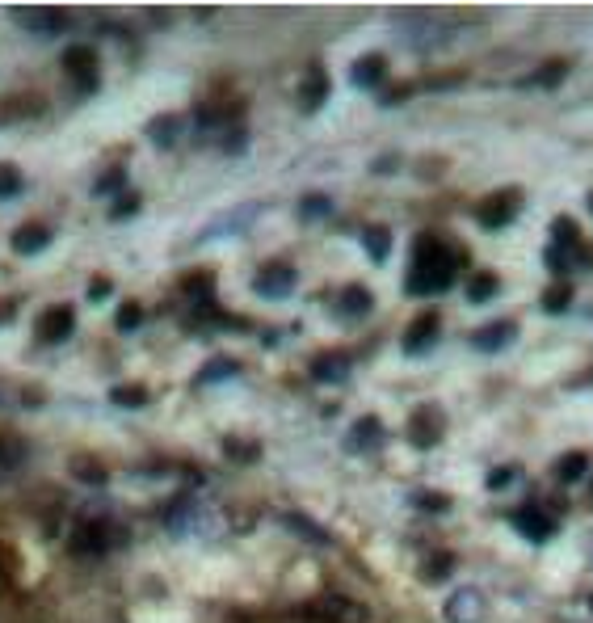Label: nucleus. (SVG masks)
Returning a JSON list of instances; mask_svg holds the SVG:
<instances>
[{
    "label": "nucleus",
    "mask_w": 593,
    "mask_h": 623,
    "mask_svg": "<svg viewBox=\"0 0 593 623\" xmlns=\"http://www.w3.org/2000/svg\"><path fill=\"white\" fill-rule=\"evenodd\" d=\"M139 325H143V308H139V304H122V308H118V329L131 333V329H139Z\"/></svg>",
    "instance_id": "obj_37"
},
{
    "label": "nucleus",
    "mask_w": 593,
    "mask_h": 623,
    "mask_svg": "<svg viewBox=\"0 0 593 623\" xmlns=\"http://www.w3.org/2000/svg\"><path fill=\"white\" fill-rule=\"evenodd\" d=\"M223 455L236 459V464H257V459H261V442H249V438H223Z\"/></svg>",
    "instance_id": "obj_26"
},
{
    "label": "nucleus",
    "mask_w": 593,
    "mask_h": 623,
    "mask_svg": "<svg viewBox=\"0 0 593 623\" xmlns=\"http://www.w3.org/2000/svg\"><path fill=\"white\" fill-rule=\"evenodd\" d=\"M345 447H350L354 455H371L383 447V421L379 417H362L358 426L350 430V438H345Z\"/></svg>",
    "instance_id": "obj_14"
},
{
    "label": "nucleus",
    "mask_w": 593,
    "mask_h": 623,
    "mask_svg": "<svg viewBox=\"0 0 593 623\" xmlns=\"http://www.w3.org/2000/svg\"><path fill=\"white\" fill-rule=\"evenodd\" d=\"M122 186H127V169H110L93 190H97V194H114V190H122Z\"/></svg>",
    "instance_id": "obj_38"
},
{
    "label": "nucleus",
    "mask_w": 593,
    "mask_h": 623,
    "mask_svg": "<svg viewBox=\"0 0 593 623\" xmlns=\"http://www.w3.org/2000/svg\"><path fill=\"white\" fill-rule=\"evenodd\" d=\"M564 76H568V59H547L543 68L530 72V85H539V89H556Z\"/></svg>",
    "instance_id": "obj_23"
},
{
    "label": "nucleus",
    "mask_w": 593,
    "mask_h": 623,
    "mask_svg": "<svg viewBox=\"0 0 593 623\" xmlns=\"http://www.w3.org/2000/svg\"><path fill=\"white\" fill-rule=\"evenodd\" d=\"M181 287H186V295H194V299H207L215 283H211L207 270H198V274H186V283H181Z\"/></svg>",
    "instance_id": "obj_34"
},
{
    "label": "nucleus",
    "mask_w": 593,
    "mask_h": 623,
    "mask_svg": "<svg viewBox=\"0 0 593 623\" xmlns=\"http://www.w3.org/2000/svg\"><path fill=\"white\" fill-rule=\"evenodd\" d=\"M64 72H68L85 93L97 89V76H101L97 51H93V47H68V51H64Z\"/></svg>",
    "instance_id": "obj_8"
},
{
    "label": "nucleus",
    "mask_w": 593,
    "mask_h": 623,
    "mask_svg": "<svg viewBox=\"0 0 593 623\" xmlns=\"http://www.w3.org/2000/svg\"><path fill=\"white\" fill-rule=\"evenodd\" d=\"M76 329V308L72 304H55L38 316V341L43 346H59V341H68Z\"/></svg>",
    "instance_id": "obj_6"
},
{
    "label": "nucleus",
    "mask_w": 593,
    "mask_h": 623,
    "mask_svg": "<svg viewBox=\"0 0 593 623\" xmlns=\"http://www.w3.org/2000/svg\"><path fill=\"white\" fill-rule=\"evenodd\" d=\"M497 274H488V270H480L476 278H467V299H472V304H488V299L497 295Z\"/></svg>",
    "instance_id": "obj_28"
},
{
    "label": "nucleus",
    "mask_w": 593,
    "mask_h": 623,
    "mask_svg": "<svg viewBox=\"0 0 593 623\" xmlns=\"http://www.w3.org/2000/svg\"><path fill=\"white\" fill-rule=\"evenodd\" d=\"M22 464H26V438L0 430V476H5V472H17Z\"/></svg>",
    "instance_id": "obj_19"
},
{
    "label": "nucleus",
    "mask_w": 593,
    "mask_h": 623,
    "mask_svg": "<svg viewBox=\"0 0 593 623\" xmlns=\"http://www.w3.org/2000/svg\"><path fill=\"white\" fill-rule=\"evenodd\" d=\"M295 287H299V274H295V266H286V261H270V266H261L253 278V291L261 299H286V295H295Z\"/></svg>",
    "instance_id": "obj_5"
},
{
    "label": "nucleus",
    "mask_w": 593,
    "mask_h": 623,
    "mask_svg": "<svg viewBox=\"0 0 593 623\" xmlns=\"http://www.w3.org/2000/svg\"><path fill=\"white\" fill-rule=\"evenodd\" d=\"M589 211H593V190H589Z\"/></svg>",
    "instance_id": "obj_44"
},
{
    "label": "nucleus",
    "mask_w": 593,
    "mask_h": 623,
    "mask_svg": "<svg viewBox=\"0 0 593 623\" xmlns=\"http://www.w3.org/2000/svg\"><path fill=\"white\" fill-rule=\"evenodd\" d=\"M22 169L17 165H0V198H13V194H22Z\"/></svg>",
    "instance_id": "obj_33"
},
{
    "label": "nucleus",
    "mask_w": 593,
    "mask_h": 623,
    "mask_svg": "<svg viewBox=\"0 0 593 623\" xmlns=\"http://www.w3.org/2000/svg\"><path fill=\"white\" fill-rule=\"evenodd\" d=\"M438 333H442V316H438V312H421L413 325L404 329V341H400V346H404L408 358H417V354H425L429 346H434Z\"/></svg>",
    "instance_id": "obj_7"
},
{
    "label": "nucleus",
    "mask_w": 593,
    "mask_h": 623,
    "mask_svg": "<svg viewBox=\"0 0 593 623\" xmlns=\"http://www.w3.org/2000/svg\"><path fill=\"white\" fill-rule=\"evenodd\" d=\"M110 400H114V405H122V409H143V405H148V388L118 384V388H110Z\"/></svg>",
    "instance_id": "obj_30"
},
{
    "label": "nucleus",
    "mask_w": 593,
    "mask_h": 623,
    "mask_svg": "<svg viewBox=\"0 0 593 623\" xmlns=\"http://www.w3.org/2000/svg\"><path fill=\"white\" fill-rule=\"evenodd\" d=\"M110 295V283L106 278H97V283H89V299H106Z\"/></svg>",
    "instance_id": "obj_42"
},
{
    "label": "nucleus",
    "mask_w": 593,
    "mask_h": 623,
    "mask_svg": "<svg viewBox=\"0 0 593 623\" xmlns=\"http://www.w3.org/2000/svg\"><path fill=\"white\" fill-rule=\"evenodd\" d=\"M514 527L530 539V544H547V539L556 535V518L535 510V506H522V510H514Z\"/></svg>",
    "instance_id": "obj_11"
},
{
    "label": "nucleus",
    "mask_w": 593,
    "mask_h": 623,
    "mask_svg": "<svg viewBox=\"0 0 593 623\" xmlns=\"http://www.w3.org/2000/svg\"><path fill=\"white\" fill-rule=\"evenodd\" d=\"M518 211H522V190H497L476 207V219H480V228L493 232V228L514 224Z\"/></svg>",
    "instance_id": "obj_4"
},
{
    "label": "nucleus",
    "mask_w": 593,
    "mask_h": 623,
    "mask_svg": "<svg viewBox=\"0 0 593 623\" xmlns=\"http://www.w3.org/2000/svg\"><path fill=\"white\" fill-rule=\"evenodd\" d=\"M286 527H295V531H303V535H312V539H324V531L320 527H312L303 514H286Z\"/></svg>",
    "instance_id": "obj_40"
},
{
    "label": "nucleus",
    "mask_w": 593,
    "mask_h": 623,
    "mask_svg": "<svg viewBox=\"0 0 593 623\" xmlns=\"http://www.w3.org/2000/svg\"><path fill=\"white\" fill-rule=\"evenodd\" d=\"M47 245H51V228L38 224V219H30V224H22V228L13 232V249L26 253V257H30V253H43Z\"/></svg>",
    "instance_id": "obj_18"
},
{
    "label": "nucleus",
    "mask_w": 593,
    "mask_h": 623,
    "mask_svg": "<svg viewBox=\"0 0 593 623\" xmlns=\"http://www.w3.org/2000/svg\"><path fill=\"white\" fill-rule=\"evenodd\" d=\"M362 245L366 253H371V261H387V253H392V228H383V224H366L362 228Z\"/></svg>",
    "instance_id": "obj_20"
},
{
    "label": "nucleus",
    "mask_w": 593,
    "mask_h": 623,
    "mask_svg": "<svg viewBox=\"0 0 593 623\" xmlns=\"http://www.w3.org/2000/svg\"><path fill=\"white\" fill-rule=\"evenodd\" d=\"M585 472H589V455L585 451H572V455H564L560 464H556V480H560V485H577V480H585Z\"/></svg>",
    "instance_id": "obj_21"
},
{
    "label": "nucleus",
    "mask_w": 593,
    "mask_h": 623,
    "mask_svg": "<svg viewBox=\"0 0 593 623\" xmlns=\"http://www.w3.org/2000/svg\"><path fill=\"white\" fill-rule=\"evenodd\" d=\"M396 165H400L396 156H383V160H375V173H387V169H396Z\"/></svg>",
    "instance_id": "obj_43"
},
{
    "label": "nucleus",
    "mask_w": 593,
    "mask_h": 623,
    "mask_svg": "<svg viewBox=\"0 0 593 623\" xmlns=\"http://www.w3.org/2000/svg\"><path fill=\"white\" fill-rule=\"evenodd\" d=\"M413 506L417 510H451V497H446V493H413Z\"/></svg>",
    "instance_id": "obj_36"
},
{
    "label": "nucleus",
    "mask_w": 593,
    "mask_h": 623,
    "mask_svg": "<svg viewBox=\"0 0 593 623\" xmlns=\"http://www.w3.org/2000/svg\"><path fill=\"white\" fill-rule=\"evenodd\" d=\"M442 434H446V417H442V409H438V405H417L413 417H408L404 438L413 442L417 451H429V447H438V442H442Z\"/></svg>",
    "instance_id": "obj_3"
},
{
    "label": "nucleus",
    "mask_w": 593,
    "mask_h": 623,
    "mask_svg": "<svg viewBox=\"0 0 593 623\" xmlns=\"http://www.w3.org/2000/svg\"><path fill=\"white\" fill-rule=\"evenodd\" d=\"M308 371H312L316 384H345V379H350V358L345 354H316Z\"/></svg>",
    "instance_id": "obj_15"
},
{
    "label": "nucleus",
    "mask_w": 593,
    "mask_h": 623,
    "mask_svg": "<svg viewBox=\"0 0 593 623\" xmlns=\"http://www.w3.org/2000/svg\"><path fill=\"white\" fill-rule=\"evenodd\" d=\"M135 211H139V194H122L118 203H114V211H110V215H114V219H131Z\"/></svg>",
    "instance_id": "obj_39"
},
{
    "label": "nucleus",
    "mask_w": 593,
    "mask_h": 623,
    "mask_svg": "<svg viewBox=\"0 0 593 623\" xmlns=\"http://www.w3.org/2000/svg\"><path fill=\"white\" fill-rule=\"evenodd\" d=\"M244 131H232V135H223V152H244Z\"/></svg>",
    "instance_id": "obj_41"
},
{
    "label": "nucleus",
    "mask_w": 593,
    "mask_h": 623,
    "mask_svg": "<svg viewBox=\"0 0 593 623\" xmlns=\"http://www.w3.org/2000/svg\"><path fill=\"white\" fill-rule=\"evenodd\" d=\"M148 135L156 139V148H173L177 135H181V118H177V114L156 118V123H148Z\"/></svg>",
    "instance_id": "obj_24"
},
{
    "label": "nucleus",
    "mask_w": 593,
    "mask_h": 623,
    "mask_svg": "<svg viewBox=\"0 0 593 623\" xmlns=\"http://www.w3.org/2000/svg\"><path fill=\"white\" fill-rule=\"evenodd\" d=\"M324 102H329V76H324L320 64H312L299 85V106H303V114H316Z\"/></svg>",
    "instance_id": "obj_13"
},
{
    "label": "nucleus",
    "mask_w": 593,
    "mask_h": 623,
    "mask_svg": "<svg viewBox=\"0 0 593 623\" xmlns=\"http://www.w3.org/2000/svg\"><path fill=\"white\" fill-rule=\"evenodd\" d=\"M518 341V320H488L484 329L472 333V346L480 354H497V350H509Z\"/></svg>",
    "instance_id": "obj_10"
},
{
    "label": "nucleus",
    "mask_w": 593,
    "mask_h": 623,
    "mask_svg": "<svg viewBox=\"0 0 593 623\" xmlns=\"http://www.w3.org/2000/svg\"><path fill=\"white\" fill-rule=\"evenodd\" d=\"M13 22L30 30V34H64L68 30V13H59V9H13Z\"/></svg>",
    "instance_id": "obj_9"
},
{
    "label": "nucleus",
    "mask_w": 593,
    "mask_h": 623,
    "mask_svg": "<svg viewBox=\"0 0 593 623\" xmlns=\"http://www.w3.org/2000/svg\"><path fill=\"white\" fill-rule=\"evenodd\" d=\"M589 611H593V594H589Z\"/></svg>",
    "instance_id": "obj_45"
},
{
    "label": "nucleus",
    "mask_w": 593,
    "mask_h": 623,
    "mask_svg": "<svg viewBox=\"0 0 593 623\" xmlns=\"http://www.w3.org/2000/svg\"><path fill=\"white\" fill-rule=\"evenodd\" d=\"M72 476L85 480V485H106V480H110V472L101 468L93 455H76V459H72Z\"/></svg>",
    "instance_id": "obj_25"
},
{
    "label": "nucleus",
    "mask_w": 593,
    "mask_h": 623,
    "mask_svg": "<svg viewBox=\"0 0 593 623\" xmlns=\"http://www.w3.org/2000/svg\"><path fill=\"white\" fill-rule=\"evenodd\" d=\"M118 544H122V531L110 518H85V522H76V531H72V552L76 556H106Z\"/></svg>",
    "instance_id": "obj_2"
},
{
    "label": "nucleus",
    "mask_w": 593,
    "mask_h": 623,
    "mask_svg": "<svg viewBox=\"0 0 593 623\" xmlns=\"http://www.w3.org/2000/svg\"><path fill=\"white\" fill-rule=\"evenodd\" d=\"M568 304H572V283L556 278V283L543 291V312H547V316H560V312H568Z\"/></svg>",
    "instance_id": "obj_22"
},
{
    "label": "nucleus",
    "mask_w": 593,
    "mask_h": 623,
    "mask_svg": "<svg viewBox=\"0 0 593 623\" xmlns=\"http://www.w3.org/2000/svg\"><path fill=\"white\" fill-rule=\"evenodd\" d=\"M467 266V253L451 249L438 236H417L413 266H408V295H442L455 287V274Z\"/></svg>",
    "instance_id": "obj_1"
},
{
    "label": "nucleus",
    "mask_w": 593,
    "mask_h": 623,
    "mask_svg": "<svg viewBox=\"0 0 593 623\" xmlns=\"http://www.w3.org/2000/svg\"><path fill=\"white\" fill-rule=\"evenodd\" d=\"M383 80H387V55L371 51V55H362L354 64V85L358 89H379Z\"/></svg>",
    "instance_id": "obj_17"
},
{
    "label": "nucleus",
    "mask_w": 593,
    "mask_h": 623,
    "mask_svg": "<svg viewBox=\"0 0 593 623\" xmlns=\"http://www.w3.org/2000/svg\"><path fill=\"white\" fill-rule=\"evenodd\" d=\"M451 573H455V556H451V552L434 556V560H429V565L421 569V577H425V581H442V577H451Z\"/></svg>",
    "instance_id": "obj_32"
},
{
    "label": "nucleus",
    "mask_w": 593,
    "mask_h": 623,
    "mask_svg": "<svg viewBox=\"0 0 593 623\" xmlns=\"http://www.w3.org/2000/svg\"><path fill=\"white\" fill-rule=\"evenodd\" d=\"M446 619H451V623H480L484 619V594L472 590V586L455 590L451 602H446Z\"/></svg>",
    "instance_id": "obj_12"
},
{
    "label": "nucleus",
    "mask_w": 593,
    "mask_h": 623,
    "mask_svg": "<svg viewBox=\"0 0 593 623\" xmlns=\"http://www.w3.org/2000/svg\"><path fill=\"white\" fill-rule=\"evenodd\" d=\"M228 375H240L236 358H211V363L198 371V384H219V379H228Z\"/></svg>",
    "instance_id": "obj_29"
},
{
    "label": "nucleus",
    "mask_w": 593,
    "mask_h": 623,
    "mask_svg": "<svg viewBox=\"0 0 593 623\" xmlns=\"http://www.w3.org/2000/svg\"><path fill=\"white\" fill-rule=\"evenodd\" d=\"M551 236H556V249H568V253H577V249H581L577 219H568V215H560L556 224H551Z\"/></svg>",
    "instance_id": "obj_27"
},
{
    "label": "nucleus",
    "mask_w": 593,
    "mask_h": 623,
    "mask_svg": "<svg viewBox=\"0 0 593 623\" xmlns=\"http://www.w3.org/2000/svg\"><path fill=\"white\" fill-rule=\"evenodd\" d=\"M371 308H375V295L366 291L362 283H350L341 295H337V312L345 316V320H362V316H371Z\"/></svg>",
    "instance_id": "obj_16"
},
{
    "label": "nucleus",
    "mask_w": 593,
    "mask_h": 623,
    "mask_svg": "<svg viewBox=\"0 0 593 623\" xmlns=\"http://www.w3.org/2000/svg\"><path fill=\"white\" fill-rule=\"evenodd\" d=\"M514 476H518V468H514V464H505V468H493V472H488V480H484V485L493 489V493H501V489H509V485H514Z\"/></svg>",
    "instance_id": "obj_35"
},
{
    "label": "nucleus",
    "mask_w": 593,
    "mask_h": 623,
    "mask_svg": "<svg viewBox=\"0 0 593 623\" xmlns=\"http://www.w3.org/2000/svg\"><path fill=\"white\" fill-rule=\"evenodd\" d=\"M329 211H333L329 194H303V203H299V215H303V219H324Z\"/></svg>",
    "instance_id": "obj_31"
}]
</instances>
